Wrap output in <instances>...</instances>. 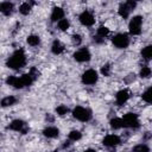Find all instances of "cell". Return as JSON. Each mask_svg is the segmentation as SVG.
I'll return each mask as SVG.
<instances>
[{
  "label": "cell",
  "mask_w": 152,
  "mask_h": 152,
  "mask_svg": "<svg viewBox=\"0 0 152 152\" xmlns=\"http://www.w3.org/2000/svg\"><path fill=\"white\" fill-rule=\"evenodd\" d=\"M43 134H44V137H46V138H57L58 137V134H59V129L57 128V127H53V126H49V127H46V128H44L43 129Z\"/></svg>",
  "instance_id": "obj_13"
},
{
  "label": "cell",
  "mask_w": 152,
  "mask_h": 152,
  "mask_svg": "<svg viewBox=\"0 0 152 152\" xmlns=\"http://www.w3.org/2000/svg\"><path fill=\"white\" fill-rule=\"evenodd\" d=\"M133 152H150V147L146 144H138L133 147Z\"/></svg>",
  "instance_id": "obj_26"
},
{
  "label": "cell",
  "mask_w": 152,
  "mask_h": 152,
  "mask_svg": "<svg viewBox=\"0 0 152 152\" xmlns=\"http://www.w3.org/2000/svg\"><path fill=\"white\" fill-rule=\"evenodd\" d=\"M110 127L113 129H120L122 127V120L120 118H114L110 120Z\"/></svg>",
  "instance_id": "obj_24"
},
{
  "label": "cell",
  "mask_w": 152,
  "mask_h": 152,
  "mask_svg": "<svg viewBox=\"0 0 152 152\" xmlns=\"http://www.w3.org/2000/svg\"><path fill=\"white\" fill-rule=\"evenodd\" d=\"M20 80H21L24 87H28V86H31V84L33 83V81H34L33 77H32L30 74H24L23 76H20Z\"/></svg>",
  "instance_id": "obj_20"
},
{
  "label": "cell",
  "mask_w": 152,
  "mask_h": 152,
  "mask_svg": "<svg viewBox=\"0 0 152 152\" xmlns=\"http://www.w3.org/2000/svg\"><path fill=\"white\" fill-rule=\"evenodd\" d=\"M81 138H82V134L80 131H71L69 133V140H71V141H77Z\"/></svg>",
  "instance_id": "obj_28"
},
{
  "label": "cell",
  "mask_w": 152,
  "mask_h": 152,
  "mask_svg": "<svg viewBox=\"0 0 152 152\" xmlns=\"http://www.w3.org/2000/svg\"><path fill=\"white\" fill-rule=\"evenodd\" d=\"M63 18H64V10L62 7H53L52 13H51V21L58 23Z\"/></svg>",
  "instance_id": "obj_12"
},
{
  "label": "cell",
  "mask_w": 152,
  "mask_h": 152,
  "mask_svg": "<svg viewBox=\"0 0 152 152\" xmlns=\"http://www.w3.org/2000/svg\"><path fill=\"white\" fill-rule=\"evenodd\" d=\"M78 20L82 25L84 26H93L95 24V18L93 15V13L90 11H83L80 15H78Z\"/></svg>",
  "instance_id": "obj_7"
},
{
  "label": "cell",
  "mask_w": 152,
  "mask_h": 152,
  "mask_svg": "<svg viewBox=\"0 0 152 152\" xmlns=\"http://www.w3.org/2000/svg\"><path fill=\"white\" fill-rule=\"evenodd\" d=\"M125 5L127 6V8H128L129 11H132V10H134V8H135L137 2H135V1H133V0H127V1L125 2Z\"/></svg>",
  "instance_id": "obj_33"
},
{
  "label": "cell",
  "mask_w": 152,
  "mask_h": 152,
  "mask_svg": "<svg viewBox=\"0 0 152 152\" xmlns=\"http://www.w3.org/2000/svg\"><path fill=\"white\" fill-rule=\"evenodd\" d=\"M71 39H72V43H74L75 45H80V44L82 43V37H81L80 34H74V36L71 37Z\"/></svg>",
  "instance_id": "obj_32"
},
{
  "label": "cell",
  "mask_w": 152,
  "mask_h": 152,
  "mask_svg": "<svg viewBox=\"0 0 152 152\" xmlns=\"http://www.w3.org/2000/svg\"><path fill=\"white\" fill-rule=\"evenodd\" d=\"M108 34H109V30H108V27H106V26H100V27L97 28V34H96V36H99L100 38L104 39Z\"/></svg>",
  "instance_id": "obj_25"
},
{
  "label": "cell",
  "mask_w": 152,
  "mask_h": 152,
  "mask_svg": "<svg viewBox=\"0 0 152 152\" xmlns=\"http://www.w3.org/2000/svg\"><path fill=\"white\" fill-rule=\"evenodd\" d=\"M19 12H20L23 15H27V14L31 12V4H28V2H23V4L19 6Z\"/></svg>",
  "instance_id": "obj_22"
},
{
  "label": "cell",
  "mask_w": 152,
  "mask_h": 152,
  "mask_svg": "<svg viewBox=\"0 0 152 152\" xmlns=\"http://www.w3.org/2000/svg\"><path fill=\"white\" fill-rule=\"evenodd\" d=\"M57 26H58V28H59L61 31H66V30L69 28V26H70V23H69L68 19L63 18V19H61V20L57 23Z\"/></svg>",
  "instance_id": "obj_23"
},
{
  "label": "cell",
  "mask_w": 152,
  "mask_h": 152,
  "mask_svg": "<svg viewBox=\"0 0 152 152\" xmlns=\"http://www.w3.org/2000/svg\"><path fill=\"white\" fill-rule=\"evenodd\" d=\"M101 74L106 77H108L110 75V64H104L102 68H101Z\"/></svg>",
  "instance_id": "obj_31"
},
{
  "label": "cell",
  "mask_w": 152,
  "mask_h": 152,
  "mask_svg": "<svg viewBox=\"0 0 152 152\" xmlns=\"http://www.w3.org/2000/svg\"><path fill=\"white\" fill-rule=\"evenodd\" d=\"M115 99H116V103H118L119 106L125 104V103L127 102V100L129 99V93H128V90H126V89L119 90V91L116 93V95H115Z\"/></svg>",
  "instance_id": "obj_11"
},
{
  "label": "cell",
  "mask_w": 152,
  "mask_h": 152,
  "mask_svg": "<svg viewBox=\"0 0 152 152\" xmlns=\"http://www.w3.org/2000/svg\"><path fill=\"white\" fill-rule=\"evenodd\" d=\"M140 77H142V78H147V77H150L151 76V68L150 66H147V65H145V66H142L141 69H140Z\"/></svg>",
  "instance_id": "obj_27"
},
{
  "label": "cell",
  "mask_w": 152,
  "mask_h": 152,
  "mask_svg": "<svg viewBox=\"0 0 152 152\" xmlns=\"http://www.w3.org/2000/svg\"><path fill=\"white\" fill-rule=\"evenodd\" d=\"M8 128L12 129V131H15V132H21L23 134H26L27 131H28V128L26 127V124H25L23 120H20V119L13 120V121L8 125Z\"/></svg>",
  "instance_id": "obj_9"
},
{
  "label": "cell",
  "mask_w": 152,
  "mask_h": 152,
  "mask_svg": "<svg viewBox=\"0 0 152 152\" xmlns=\"http://www.w3.org/2000/svg\"><path fill=\"white\" fill-rule=\"evenodd\" d=\"M112 42H113L114 46H116L118 49H125L129 44V37L126 33H118L113 37Z\"/></svg>",
  "instance_id": "obj_5"
},
{
  "label": "cell",
  "mask_w": 152,
  "mask_h": 152,
  "mask_svg": "<svg viewBox=\"0 0 152 152\" xmlns=\"http://www.w3.org/2000/svg\"><path fill=\"white\" fill-rule=\"evenodd\" d=\"M15 102H17V99H15L14 96L10 95V96L4 97V99L1 100V102H0V104H1L2 107H10V106L15 104Z\"/></svg>",
  "instance_id": "obj_17"
},
{
  "label": "cell",
  "mask_w": 152,
  "mask_h": 152,
  "mask_svg": "<svg viewBox=\"0 0 152 152\" xmlns=\"http://www.w3.org/2000/svg\"><path fill=\"white\" fill-rule=\"evenodd\" d=\"M72 57H74L75 61L83 63V62H88V61L90 59L91 55H90V52H89V50H88L87 48H82V49L77 50V51L72 55Z\"/></svg>",
  "instance_id": "obj_8"
},
{
  "label": "cell",
  "mask_w": 152,
  "mask_h": 152,
  "mask_svg": "<svg viewBox=\"0 0 152 152\" xmlns=\"http://www.w3.org/2000/svg\"><path fill=\"white\" fill-rule=\"evenodd\" d=\"M99 80V76H97V72L96 70L94 69H88L86 70L83 74H82V82L84 84H88V86H91V84H95Z\"/></svg>",
  "instance_id": "obj_6"
},
{
  "label": "cell",
  "mask_w": 152,
  "mask_h": 152,
  "mask_svg": "<svg viewBox=\"0 0 152 152\" xmlns=\"http://www.w3.org/2000/svg\"><path fill=\"white\" fill-rule=\"evenodd\" d=\"M141 56L144 57V59L150 61V59L152 58V46H151V45L145 46V48L141 50Z\"/></svg>",
  "instance_id": "obj_19"
},
{
  "label": "cell",
  "mask_w": 152,
  "mask_h": 152,
  "mask_svg": "<svg viewBox=\"0 0 152 152\" xmlns=\"http://www.w3.org/2000/svg\"><path fill=\"white\" fill-rule=\"evenodd\" d=\"M141 25H142V17L141 15H134L128 25L129 33L132 36H138L141 33Z\"/></svg>",
  "instance_id": "obj_3"
},
{
  "label": "cell",
  "mask_w": 152,
  "mask_h": 152,
  "mask_svg": "<svg viewBox=\"0 0 152 152\" xmlns=\"http://www.w3.org/2000/svg\"><path fill=\"white\" fill-rule=\"evenodd\" d=\"M141 97H142V100H144L145 102H147V103H151V102H152V95H151V88H148L147 90H145V91L142 93V95H141Z\"/></svg>",
  "instance_id": "obj_30"
},
{
  "label": "cell",
  "mask_w": 152,
  "mask_h": 152,
  "mask_svg": "<svg viewBox=\"0 0 152 152\" xmlns=\"http://www.w3.org/2000/svg\"><path fill=\"white\" fill-rule=\"evenodd\" d=\"M6 83H7L8 86H12V87L17 88V89L24 87V86H23V82H21V80H20V77H17V76H8L7 80H6Z\"/></svg>",
  "instance_id": "obj_15"
},
{
  "label": "cell",
  "mask_w": 152,
  "mask_h": 152,
  "mask_svg": "<svg viewBox=\"0 0 152 152\" xmlns=\"http://www.w3.org/2000/svg\"><path fill=\"white\" fill-rule=\"evenodd\" d=\"M32 77H33V80H36L37 77H38V75H39V71L36 69V68H31V70H30V72H28Z\"/></svg>",
  "instance_id": "obj_34"
},
{
  "label": "cell",
  "mask_w": 152,
  "mask_h": 152,
  "mask_svg": "<svg viewBox=\"0 0 152 152\" xmlns=\"http://www.w3.org/2000/svg\"><path fill=\"white\" fill-rule=\"evenodd\" d=\"M69 145H70V142H69V141H65V144H64V145H63V147H64V148H65V147H68V146H69Z\"/></svg>",
  "instance_id": "obj_37"
},
{
  "label": "cell",
  "mask_w": 152,
  "mask_h": 152,
  "mask_svg": "<svg viewBox=\"0 0 152 152\" xmlns=\"http://www.w3.org/2000/svg\"><path fill=\"white\" fill-rule=\"evenodd\" d=\"M72 116L75 119H77L78 121H82V122H86V121H89L91 119V112L84 107H81V106H77L72 109Z\"/></svg>",
  "instance_id": "obj_2"
},
{
  "label": "cell",
  "mask_w": 152,
  "mask_h": 152,
  "mask_svg": "<svg viewBox=\"0 0 152 152\" xmlns=\"http://www.w3.org/2000/svg\"><path fill=\"white\" fill-rule=\"evenodd\" d=\"M120 137L116 135V134H108L103 138L102 140V144L107 147H114V146H118L120 144Z\"/></svg>",
  "instance_id": "obj_10"
},
{
  "label": "cell",
  "mask_w": 152,
  "mask_h": 152,
  "mask_svg": "<svg viewBox=\"0 0 152 152\" xmlns=\"http://www.w3.org/2000/svg\"><path fill=\"white\" fill-rule=\"evenodd\" d=\"M51 51H52V53H55V55H61V53L64 51V45H63L59 40H55V42L52 43Z\"/></svg>",
  "instance_id": "obj_16"
},
{
  "label": "cell",
  "mask_w": 152,
  "mask_h": 152,
  "mask_svg": "<svg viewBox=\"0 0 152 152\" xmlns=\"http://www.w3.org/2000/svg\"><path fill=\"white\" fill-rule=\"evenodd\" d=\"M103 40H104V39L100 38L99 36H95V37H94V42H95V43H99V44H101V43H103Z\"/></svg>",
  "instance_id": "obj_35"
},
{
  "label": "cell",
  "mask_w": 152,
  "mask_h": 152,
  "mask_svg": "<svg viewBox=\"0 0 152 152\" xmlns=\"http://www.w3.org/2000/svg\"><path fill=\"white\" fill-rule=\"evenodd\" d=\"M13 8H14V6H13V4L10 2V1H4V2L0 4V12H1L2 14H5V15L12 14Z\"/></svg>",
  "instance_id": "obj_14"
},
{
  "label": "cell",
  "mask_w": 152,
  "mask_h": 152,
  "mask_svg": "<svg viewBox=\"0 0 152 152\" xmlns=\"http://www.w3.org/2000/svg\"><path fill=\"white\" fill-rule=\"evenodd\" d=\"M68 112H69V108H68L66 106H64V104H59V106L56 108V113H57V115H59V116H64Z\"/></svg>",
  "instance_id": "obj_29"
},
{
  "label": "cell",
  "mask_w": 152,
  "mask_h": 152,
  "mask_svg": "<svg viewBox=\"0 0 152 152\" xmlns=\"http://www.w3.org/2000/svg\"><path fill=\"white\" fill-rule=\"evenodd\" d=\"M26 42H27V44L31 45V46H37V45L40 43V38H39L38 36H36V34H31V36L27 37Z\"/></svg>",
  "instance_id": "obj_21"
},
{
  "label": "cell",
  "mask_w": 152,
  "mask_h": 152,
  "mask_svg": "<svg viewBox=\"0 0 152 152\" xmlns=\"http://www.w3.org/2000/svg\"><path fill=\"white\" fill-rule=\"evenodd\" d=\"M118 13H119V15H120L121 18L126 19V18H128V15H129L131 11H129V10L127 8V6L125 5V2H122V4H120V6H119Z\"/></svg>",
  "instance_id": "obj_18"
},
{
  "label": "cell",
  "mask_w": 152,
  "mask_h": 152,
  "mask_svg": "<svg viewBox=\"0 0 152 152\" xmlns=\"http://www.w3.org/2000/svg\"><path fill=\"white\" fill-rule=\"evenodd\" d=\"M122 120V126L124 127H129V128H138L140 126L138 115L135 113H127L124 115Z\"/></svg>",
  "instance_id": "obj_4"
},
{
  "label": "cell",
  "mask_w": 152,
  "mask_h": 152,
  "mask_svg": "<svg viewBox=\"0 0 152 152\" xmlns=\"http://www.w3.org/2000/svg\"><path fill=\"white\" fill-rule=\"evenodd\" d=\"M25 64H26V56H25V52L23 49L14 51L12 53V56L6 62V65L11 69H14V70L25 66Z\"/></svg>",
  "instance_id": "obj_1"
},
{
  "label": "cell",
  "mask_w": 152,
  "mask_h": 152,
  "mask_svg": "<svg viewBox=\"0 0 152 152\" xmlns=\"http://www.w3.org/2000/svg\"><path fill=\"white\" fill-rule=\"evenodd\" d=\"M83 152H96L95 150H93V148H87L86 151H83Z\"/></svg>",
  "instance_id": "obj_36"
}]
</instances>
